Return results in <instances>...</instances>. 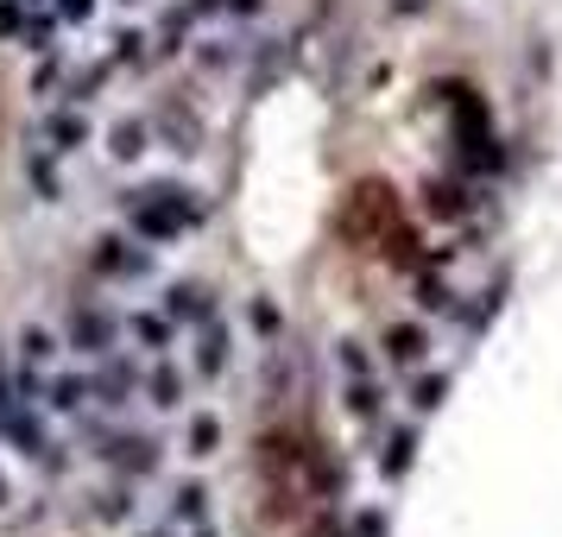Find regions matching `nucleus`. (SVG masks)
I'll use <instances>...</instances> for the list:
<instances>
[]
</instances>
